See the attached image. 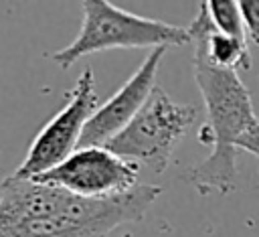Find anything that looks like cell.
<instances>
[{
    "label": "cell",
    "instance_id": "277c9868",
    "mask_svg": "<svg viewBox=\"0 0 259 237\" xmlns=\"http://www.w3.org/2000/svg\"><path fill=\"white\" fill-rule=\"evenodd\" d=\"M196 120V107L174 101L162 87H154L136 117L113 136L105 148L125 160L142 162L152 172L166 170L174 148Z\"/></svg>",
    "mask_w": 259,
    "mask_h": 237
},
{
    "label": "cell",
    "instance_id": "8992f818",
    "mask_svg": "<svg viewBox=\"0 0 259 237\" xmlns=\"http://www.w3.org/2000/svg\"><path fill=\"white\" fill-rule=\"evenodd\" d=\"M138 162L125 160L105 146L77 148L67 160L32 180L69 190L81 199H111L138 186Z\"/></svg>",
    "mask_w": 259,
    "mask_h": 237
},
{
    "label": "cell",
    "instance_id": "9c48e42d",
    "mask_svg": "<svg viewBox=\"0 0 259 237\" xmlns=\"http://www.w3.org/2000/svg\"><path fill=\"white\" fill-rule=\"evenodd\" d=\"M206 12L214 24V28L231 38H237L241 43H247V30H245V22L239 10V2L233 0H208L204 2Z\"/></svg>",
    "mask_w": 259,
    "mask_h": 237
},
{
    "label": "cell",
    "instance_id": "30bf717a",
    "mask_svg": "<svg viewBox=\"0 0 259 237\" xmlns=\"http://www.w3.org/2000/svg\"><path fill=\"white\" fill-rule=\"evenodd\" d=\"M239 10L245 22L247 38L259 45V0H241Z\"/></svg>",
    "mask_w": 259,
    "mask_h": 237
},
{
    "label": "cell",
    "instance_id": "3957f363",
    "mask_svg": "<svg viewBox=\"0 0 259 237\" xmlns=\"http://www.w3.org/2000/svg\"><path fill=\"white\" fill-rule=\"evenodd\" d=\"M81 8L83 22L79 34L73 38L71 45L51 55V59L61 69L71 67L85 55L107 49H158L190 45L188 26L138 16L103 0L81 2Z\"/></svg>",
    "mask_w": 259,
    "mask_h": 237
},
{
    "label": "cell",
    "instance_id": "6da1fadb",
    "mask_svg": "<svg viewBox=\"0 0 259 237\" xmlns=\"http://www.w3.org/2000/svg\"><path fill=\"white\" fill-rule=\"evenodd\" d=\"M158 184H138L111 199H81L32 178L6 176L0 184V237H107L142 221L158 199Z\"/></svg>",
    "mask_w": 259,
    "mask_h": 237
},
{
    "label": "cell",
    "instance_id": "7a4b0ae2",
    "mask_svg": "<svg viewBox=\"0 0 259 237\" xmlns=\"http://www.w3.org/2000/svg\"><path fill=\"white\" fill-rule=\"evenodd\" d=\"M192 49L194 79L206 107V122L198 132V142L210 146V154L182 176L200 194H229L237 184V142L259 120L239 73L214 67L200 49Z\"/></svg>",
    "mask_w": 259,
    "mask_h": 237
},
{
    "label": "cell",
    "instance_id": "5b68a950",
    "mask_svg": "<svg viewBox=\"0 0 259 237\" xmlns=\"http://www.w3.org/2000/svg\"><path fill=\"white\" fill-rule=\"evenodd\" d=\"M99 107L95 91V75L91 67L83 69L75 87L69 91L67 103L38 130L24 160L12 172L16 178H34L59 166L77 148L81 134Z\"/></svg>",
    "mask_w": 259,
    "mask_h": 237
},
{
    "label": "cell",
    "instance_id": "ba28073f",
    "mask_svg": "<svg viewBox=\"0 0 259 237\" xmlns=\"http://www.w3.org/2000/svg\"><path fill=\"white\" fill-rule=\"evenodd\" d=\"M188 32H190V45L200 49L202 55L208 59V63H212L214 67L233 69V71L251 69L253 61L247 43H241L237 38L219 32L206 12L204 2L198 6L194 20L188 24Z\"/></svg>",
    "mask_w": 259,
    "mask_h": 237
},
{
    "label": "cell",
    "instance_id": "52a82bcc",
    "mask_svg": "<svg viewBox=\"0 0 259 237\" xmlns=\"http://www.w3.org/2000/svg\"><path fill=\"white\" fill-rule=\"evenodd\" d=\"M166 51L168 47L152 49L142 65L132 73V77L103 105L95 109L81 134L79 148L105 146L136 117V113L142 109V105L156 87V73Z\"/></svg>",
    "mask_w": 259,
    "mask_h": 237
},
{
    "label": "cell",
    "instance_id": "8fae6325",
    "mask_svg": "<svg viewBox=\"0 0 259 237\" xmlns=\"http://www.w3.org/2000/svg\"><path fill=\"white\" fill-rule=\"evenodd\" d=\"M237 148L247 150V152H251V154H255V156L259 158V122H257L253 128H249V130L239 138Z\"/></svg>",
    "mask_w": 259,
    "mask_h": 237
}]
</instances>
